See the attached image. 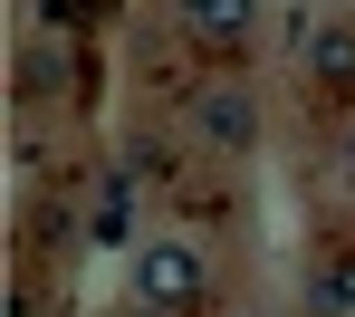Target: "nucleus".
I'll use <instances>...</instances> for the list:
<instances>
[{
    "mask_svg": "<svg viewBox=\"0 0 355 317\" xmlns=\"http://www.w3.org/2000/svg\"><path fill=\"white\" fill-rule=\"evenodd\" d=\"M202 135H211L221 154H240V144L259 135V106H250L240 87H202Z\"/></svg>",
    "mask_w": 355,
    "mask_h": 317,
    "instance_id": "nucleus-1",
    "label": "nucleus"
},
{
    "mask_svg": "<svg viewBox=\"0 0 355 317\" xmlns=\"http://www.w3.org/2000/svg\"><path fill=\"white\" fill-rule=\"evenodd\" d=\"M192 279H202L192 250H154V259H144V289H154V298H192Z\"/></svg>",
    "mask_w": 355,
    "mask_h": 317,
    "instance_id": "nucleus-2",
    "label": "nucleus"
},
{
    "mask_svg": "<svg viewBox=\"0 0 355 317\" xmlns=\"http://www.w3.org/2000/svg\"><path fill=\"white\" fill-rule=\"evenodd\" d=\"M182 19H192V29H211V39H231L240 19H250V0H173Z\"/></svg>",
    "mask_w": 355,
    "mask_h": 317,
    "instance_id": "nucleus-3",
    "label": "nucleus"
}]
</instances>
